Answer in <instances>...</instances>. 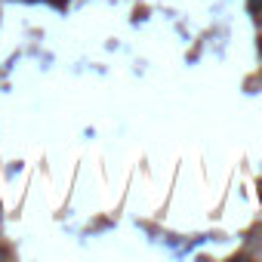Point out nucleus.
<instances>
[{
	"instance_id": "nucleus-1",
	"label": "nucleus",
	"mask_w": 262,
	"mask_h": 262,
	"mask_svg": "<svg viewBox=\"0 0 262 262\" xmlns=\"http://www.w3.org/2000/svg\"><path fill=\"white\" fill-rule=\"evenodd\" d=\"M259 47H262V43H259Z\"/></svg>"
}]
</instances>
